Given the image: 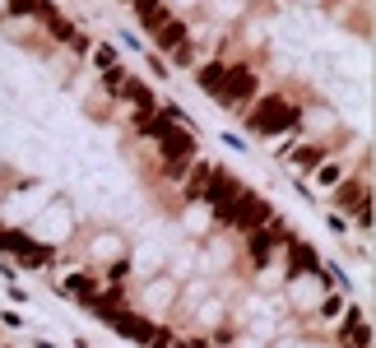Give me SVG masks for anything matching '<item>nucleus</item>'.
I'll list each match as a JSON object with an SVG mask.
<instances>
[{"label":"nucleus","mask_w":376,"mask_h":348,"mask_svg":"<svg viewBox=\"0 0 376 348\" xmlns=\"http://www.w3.org/2000/svg\"><path fill=\"white\" fill-rule=\"evenodd\" d=\"M200 320H204V325L223 320V302H204V306H200Z\"/></svg>","instance_id":"4"},{"label":"nucleus","mask_w":376,"mask_h":348,"mask_svg":"<svg viewBox=\"0 0 376 348\" xmlns=\"http://www.w3.org/2000/svg\"><path fill=\"white\" fill-rule=\"evenodd\" d=\"M172 293H177V279H154V284L144 288V302H149V306H158V311H163V306L172 302Z\"/></svg>","instance_id":"2"},{"label":"nucleus","mask_w":376,"mask_h":348,"mask_svg":"<svg viewBox=\"0 0 376 348\" xmlns=\"http://www.w3.org/2000/svg\"><path fill=\"white\" fill-rule=\"evenodd\" d=\"M339 311H344V297H325V302H321V316L325 320H334Z\"/></svg>","instance_id":"5"},{"label":"nucleus","mask_w":376,"mask_h":348,"mask_svg":"<svg viewBox=\"0 0 376 348\" xmlns=\"http://www.w3.org/2000/svg\"><path fill=\"white\" fill-rule=\"evenodd\" d=\"M33 348H56V344H47V339H37V344H33Z\"/></svg>","instance_id":"7"},{"label":"nucleus","mask_w":376,"mask_h":348,"mask_svg":"<svg viewBox=\"0 0 376 348\" xmlns=\"http://www.w3.org/2000/svg\"><path fill=\"white\" fill-rule=\"evenodd\" d=\"M316 177H321V186H334V182H339V167H321Z\"/></svg>","instance_id":"6"},{"label":"nucleus","mask_w":376,"mask_h":348,"mask_svg":"<svg viewBox=\"0 0 376 348\" xmlns=\"http://www.w3.org/2000/svg\"><path fill=\"white\" fill-rule=\"evenodd\" d=\"M307 130H316V135L334 130V112H307Z\"/></svg>","instance_id":"3"},{"label":"nucleus","mask_w":376,"mask_h":348,"mask_svg":"<svg viewBox=\"0 0 376 348\" xmlns=\"http://www.w3.org/2000/svg\"><path fill=\"white\" fill-rule=\"evenodd\" d=\"M172 5H200V0H172Z\"/></svg>","instance_id":"8"},{"label":"nucleus","mask_w":376,"mask_h":348,"mask_svg":"<svg viewBox=\"0 0 376 348\" xmlns=\"http://www.w3.org/2000/svg\"><path fill=\"white\" fill-rule=\"evenodd\" d=\"M93 260H125V242H121V232H98V242H93Z\"/></svg>","instance_id":"1"}]
</instances>
